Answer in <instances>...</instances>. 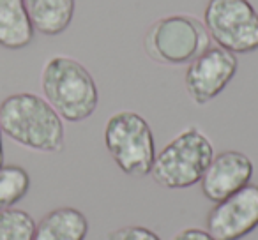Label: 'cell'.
Masks as SVG:
<instances>
[{
    "label": "cell",
    "mask_w": 258,
    "mask_h": 240,
    "mask_svg": "<svg viewBox=\"0 0 258 240\" xmlns=\"http://www.w3.org/2000/svg\"><path fill=\"white\" fill-rule=\"evenodd\" d=\"M0 129L20 147L43 154L64 150V120L44 97L18 92L0 103Z\"/></svg>",
    "instance_id": "cell-1"
},
{
    "label": "cell",
    "mask_w": 258,
    "mask_h": 240,
    "mask_svg": "<svg viewBox=\"0 0 258 240\" xmlns=\"http://www.w3.org/2000/svg\"><path fill=\"white\" fill-rule=\"evenodd\" d=\"M43 97L66 122L78 124L94 115L99 103L96 79L76 58L55 55L41 71Z\"/></svg>",
    "instance_id": "cell-2"
},
{
    "label": "cell",
    "mask_w": 258,
    "mask_h": 240,
    "mask_svg": "<svg viewBox=\"0 0 258 240\" xmlns=\"http://www.w3.org/2000/svg\"><path fill=\"white\" fill-rule=\"evenodd\" d=\"M212 157L214 147L209 136L189 126L156 154L149 175L165 189H187L200 184Z\"/></svg>",
    "instance_id": "cell-3"
},
{
    "label": "cell",
    "mask_w": 258,
    "mask_h": 240,
    "mask_svg": "<svg viewBox=\"0 0 258 240\" xmlns=\"http://www.w3.org/2000/svg\"><path fill=\"white\" fill-rule=\"evenodd\" d=\"M104 147L122 173L145 177L156 157V141L151 124L137 111L122 110L108 118Z\"/></svg>",
    "instance_id": "cell-4"
},
{
    "label": "cell",
    "mask_w": 258,
    "mask_h": 240,
    "mask_svg": "<svg viewBox=\"0 0 258 240\" xmlns=\"http://www.w3.org/2000/svg\"><path fill=\"white\" fill-rule=\"evenodd\" d=\"M211 46L204 22L189 15H168L156 20L144 36L149 58L163 65H184Z\"/></svg>",
    "instance_id": "cell-5"
},
{
    "label": "cell",
    "mask_w": 258,
    "mask_h": 240,
    "mask_svg": "<svg viewBox=\"0 0 258 240\" xmlns=\"http://www.w3.org/2000/svg\"><path fill=\"white\" fill-rule=\"evenodd\" d=\"M204 25L209 37L230 53L258 50V13L249 0H209Z\"/></svg>",
    "instance_id": "cell-6"
},
{
    "label": "cell",
    "mask_w": 258,
    "mask_h": 240,
    "mask_svg": "<svg viewBox=\"0 0 258 240\" xmlns=\"http://www.w3.org/2000/svg\"><path fill=\"white\" fill-rule=\"evenodd\" d=\"M239 60L219 46H209L187 64L184 85L191 101L198 106L211 103L235 78Z\"/></svg>",
    "instance_id": "cell-7"
},
{
    "label": "cell",
    "mask_w": 258,
    "mask_h": 240,
    "mask_svg": "<svg viewBox=\"0 0 258 240\" xmlns=\"http://www.w3.org/2000/svg\"><path fill=\"white\" fill-rule=\"evenodd\" d=\"M258 228V186L247 184L235 194L214 203L207 215V231L216 240H242Z\"/></svg>",
    "instance_id": "cell-8"
},
{
    "label": "cell",
    "mask_w": 258,
    "mask_h": 240,
    "mask_svg": "<svg viewBox=\"0 0 258 240\" xmlns=\"http://www.w3.org/2000/svg\"><path fill=\"white\" fill-rule=\"evenodd\" d=\"M253 172V161L244 152L225 150L214 154L200 180L202 193L209 201L218 203L251 184Z\"/></svg>",
    "instance_id": "cell-9"
},
{
    "label": "cell",
    "mask_w": 258,
    "mask_h": 240,
    "mask_svg": "<svg viewBox=\"0 0 258 240\" xmlns=\"http://www.w3.org/2000/svg\"><path fill=\"white\" fill-rule=\"evenodd\" d=\"M89 221L75 207H58L36 222L34 240H85Z\"/></svg>",
    "instance_id": "cell-10"
},
{
    "label": "cell",
    "mask_w": 258,
    "mask_h": 240,
    "mask_svg": "<svg viewBox=\"0 0 258 240\" xmlns=\"http://www.w3.org/2000/svg\"><path fill=\"white\" fill-rule=\"evenodd\" d=\"M34 34L25 0H0V46L23 50L34 41Z\"/></svg>",
    "instance_id": "cell-11"
},
{
    "label": "cell",
    "mask_w": 258,
    "mask_h": 240,
    "mask_svg": "<svg viewBox=\"0 0 258 240\" xmlns=\"http://www.w3.org/2000/svg\"><path fill=\"white\" fill-rule=\"evenodd\" d=\"M27 13L36 32L60 36L75 18L76 0H25Z\"/></svg>",
    "instance_id": "cell-12"
},
{
    "label": "cell",
    "mask_w": 258,
    "mask_h": 240,
    "mask_svg": "<svg viewBox=\"0 0 258 240\" xmlns=\"http://www.w3.org/2000/svg\"><path fill=\"white\" fill-rule=\"evenodd\" d=\"M30 189V175L18 165L0 166V212L13 208L27 196Z\"/></svg>",
    "instance_id": "cell-13"
},
{
    "label": "cell",
    "mask_w": 258,
    "mask_h": 240,
    "mask_svg": "<svg viewBox=\"0 0 258 240\" xmlns=\"http://www.w3.org/2000/svg\"><path fill=\"white\" fill-rule=\"evenodd\" d=\"M36 221L25 210L8 208L0 212V240H34Z\"/></svg>",
    "instance_id": "cell-14"
},
{
    "label": "cell",
    "mask_w": 258,
    "mask_h": 240,
    "mask_svg": "<svg viewBox=\"0 0 258 240\" xmlns=\"http://www.w3.org/2000/svg\"><path fill=\"white\" fill-rule=\"evenodd\" d=\"M108 240H161V236L147 226L129 224L108 233Z\"/></svg>",
    "instance_id": "cell-15"
},
{
    "label": "cell",
    "mask_w": 258,
    "mask_h": 240,
    "mask_svg": "<svg viewBox=\"0 0 258 240\" xmlns=\"http://www.w3.org/2000/svg\"><path fill=\"white\" fill-rule=\"evenodd\" d=\"M172 240H216L207 229L202 228H184L179 233H175Z\"/></svg>",
    "instance_id": "cell-16"
},
{
    "label": "cell",
    "mask_w": 258,
    "mask_h": 240,
    "mask_svg": "<svg viewBox=\"0 0 258 240\" xmlns=\"http://www.w3.org/2000/svg\"><path fill=\"white\" fill-rule=\"evenodd\" d=\"M4 165V143H2V129H0V166Z\"/></svg>",
    "instance_id": "cell-17"
}]
</instances>
